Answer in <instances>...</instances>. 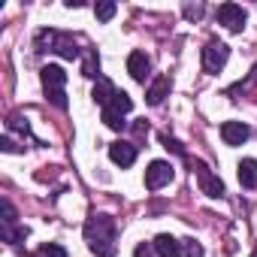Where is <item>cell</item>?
Masks as SVG:
<instances>
[{"mask_svg": "<svg viewBox=\"0 0 257 257\" xmlns=\"http://www.w3.org/2000/svg\"><path fill=\"white\" fill-rule=\"evenodd\" d=\"M164 146H167V149H173L176 155H185V149H182V146H179L176 140H170V137H164Z\"/></svg>", "mask_w": 257, "mask_h": 257, "instance_id": "24", "label": "cell"}, {"mask_svg": "<svg viewBox=\"0 0 257 257\" xmlns=\"http://www.w3.org/2000/svg\"><path fill=\"white\" fill-rule=\"evenodd\" d=\"M155 251H158V257H182V242L170 233H161L155 239Z\"/></svg>", "mask_w": 257, "mask_h": 257, "instance_id": "13", "label": "cell"}, {"mask_svg": "<svg viewBox=\"0 0 257 257\" xmlns=\"http://www.w3.org/2000/svg\"><path fill=\"white\" fill-rule=\"evenodd\" d=\"M137 257H149V248L146 245H137Z\"/></svg>", "mask_w": 257, "mask_h": 257, "instance_id": "25", "label": "cell"}, {"mask_svg": "<svg viewBox=\"0 0 257 257\" xmlns=\"http://www.w3.org/2000/svg\"><path fill=\"white\" fill-rule=\"evenodd\" d=\"M0 149H4V152H10V155H13V152H19V146H16L10 137H4V140H0Z\"/></svg>", "mask_w": 257, "mask_h": 257, "instance_id": "23", "label": "cell"}, {"mask_svg": "<svg viewBox=\"0 0 257 257\" xmlns=\"http://www.w3.org/2000/svg\"><path fill=\"white\" fill-rule=\"evenodd\" d=\"M248 137H251V131H248V124H242V121H224L221 124V140L227 146H242Z\"/></svg>", "mask_w": 257, "mask_h": 257, "instance_id": "9", "label": "cell"}, {"mask_svg": "<svg viewBox=\"0 0 257 257\" xmlns=\"http://www.w3.org/2000/svg\"><path fill=\"white\" fill-rule=\"evenodd\" d=\"M37 46H40V52H55V55H61L67 61H76L82 55V49L76 46V40L70 34H61V31H40Z\"/></svg>", "mask_w": 257, "mask_h": 257, "instance_id": "2", "label": "cell"}, {"mask_svg": "<svg viewBox=\"0 0 257 257\" xmlns=\"http://www.w3.org/2000/svg\"><path fill=\"white\" fill-rule=\"evenodd\" d=\"M115 221L109 215H91L85 221V242L97 257H112L115 254Z\"/></svg>", "mask_w": 257, "mask_h": 257, "instance_id": "1", "label": "cell"}, {"mask_svg": "<svg viewBox=\"0 0 257 257\" xmlns=\"http://www.w3.org/2000/svg\"><path fill=\"white\" fill-rule=\"evenodd\" d=\"M40 79H43L46 94L64 91V85H67V73H64V67H58V64H46V67L40 70Z\"/></svg>", "mask_w": 257, "mask_h": 257, "instance_id": "8", "label": "cell"}, {"mask_svg": "<svg viewBox=\"0 0 257 257\" xmlns=\"http://www.w3.org/2000/svg\"><path fill=\"white\" fill-rule=\"evenodd\" d=\"M194 167H197V182H200V191L206 194V197H224V182L203 164V161H194Z\"/></svg>", "mask_w": 257, "mask_h": 257, "instance_id": "7", "label": "cell"}, {"mask_svg": "<svg viewBox=\"0 0 257 257\" xmlns=\"http://www.w3.org/2000/svg\"><path fill=\"white\" fill-rule=\"evenodd\" d=\"M109 158H112V164H118V167H131V164L137 161V146L118 140V143L109 146Z\"/></svg>", "mask_w": 257, "mask_h": 257, "instance_id": "10", "label": "cell"}, {"mask_svg": "<svg viewBox=\"0 0 257 257\" xmlns=\"http://www.w3.org/2000/svg\"><path fill=\"white\" fill-rule=\"evenodd\" d=\"M115 94H118V91H115V85H112V82H106V79H100V82L94 85V94H91V97H94V103H100V106L106 109V106L112 103V97H115Z\"/></svg>", "mask_w": 257, "mask_h": 257, "instance_id": "16", "label": "cell"}, {"mask_svg": "<svg viewBox=\"0 0 257 257\" xmlns=\"http://www.w3.org/2000/svg\"><path fill=\"white\" fill-rule=\"evenodd\" d=\"M149 70H152V61L146 52H131V58H127V73H131L137 82H146L149 79Z\"/></svg>", "mask_w": 257, "mask_h": 257, "instance_id": "11", "label": "cell"}, {"mask_svg": "<svg viewBox=\"0 0 257 257\" xmlns=\"http://www.w3.org/2000/svg\"><path fill=\"white\" fill-rule=\"evenodd\" d=\"M0 236H4V242L10 245H19L28 239V227L25 224H0Z\"/></svg>", "mask_w": 257, "mask_h": 257, "instance_id": "15", "label": "cell"}, {"mask_svg": "<svg viewBox=\"0 0 257 257\" xmlns=\"http://www.w3.org/2000/svg\"><path fill=\"white\" fill-rule=\"evenodd\" d=\"M182 257H206V254H203V245H200V242L185 239V242H182Z\"/></svg>", "mask_w": 257, "mask_h": 257, "instance_id": "18", "label": "cell"}, {"mask_svg": "<svg viewBox=\"0 0 257 257\" xmlns=\"http://www.w3.org/2000/svg\"><path fill=\"white\" fill-rule=\"evenodd\" d=\"M239 185L242 188H257V161L254 158H245L239 164Z\"/></svg>", "mask_w": 257, "mask_h": 257, "instance_id": "14", "label": "cell"}, {"mask_svg": "<svg viewBox=\"0 0 257 257\" xmlns=\"http://www.w3.org/2000/svg\"><path fill=\"white\" fill-rule=\"evenodd\" d=\"M173 176H176V167H173L170 161H152L149 170H146V188H149V191H158V188L170 185Z\"/></svg>", "mask_w": 257, "mask_h": 257, "instance_id": "4", "label": "cell"}, {"mask_svg": "<svg viewBox=\"0 0 257 257\" xmlns=\"http://www.w3.org/2000/svg\"><path fill=\"white\" fill-rule=\"evenodd\" d=\"M0 212H4V224H16V221H19V212H16V206H13L10 200L0 203Z\"/></svg>", "mask_w": 257, "mask_h": 257, "instance_id": "19", "label": "cell"}, {"mask_svg": "<svg viewBox=\"0 0 257 257\" xmlns=\"http://www.w3.org/2000/svg\"><path fill=\"white\" fill-rule=\"evenodd\" d=\"M40 257H67V248L52 242V245H43V248H40Z\"/></svg>", "mask_w": 257, "mask_h": 257, "instance_id": "21", "label": "cell"}, {"mask_svg": "<svg viewBox=\"0 0 257 257\" xmlns=\"http://www.w3.org/2000/svg\"><path fill=\"white\" fill-rule=\"evenodd\" d=\"M170 88H173L170 76H158V79L149 85V91H146L149 106H161V103H164V97H170Z\"/></svg>", "mask_w": 257, "mask_h": 257, "instance_id": "12", "label": "cell"}, {"mask_svg": "<svg viewBox=\"0 0 257 257\" xmlns=\"http://www.w3.org/2000/svg\"><path fill=\"white\" fill-rule=\"evenodd\" d=\"M131 109H134V100L127 97L124 91H118V94L112 97V103L103 109V124H106V127H112V131H124V124H127V121H124V115L131 112Z\"/></svg>", "mask_w": 257, "mask_h": 257, "instance_id": "3", "label": "cell"}, {"mask_svg": "<svg viewBox=\"0 0 257 257\" xmlns=\"http://www.w3.org/2000/svg\"><path fill=\"white\" fill-rule=\"evenodd\" d=\"M115 10H118L115 4H97V7H94V13H97V19H100V22H109V19L115 16Z\"/></svg>", "mask_w": 257, "mask_h": 257, "instance_id": "20", "label": "cell"}, {"mask_svg": "<svg viewBox=\"0 0 257 257\" xmlns=\"http://www.w3.org/2000/svg\"><path fill=\"white\" fill-rule=\"evenodd\" d=\"M215 16H218V25H224L227 31H236V34L245 28V19H248V13L239 4H221Z\"/></svg>", "mask_w": 257, "mask_h": 257, "instance_id": "6", "label": "cell"}, {"mask_svg": "<svg viewBox=\"0 0 257 257\" xmlns=\"http://www.w3.org/2000/svg\"><path fill=\"white\" fill-rule=\"evenodd\" d=\"M82 73H85L88 79H100V61H97V55H94V52H88V55H85Z\"/></svg>", "mask_w": 257, "mask_h": 257, "instance_id": "17", "label": "cell"}, {"mask_svg": "<svg viewBox=\"0 0 257 257\" xmlns=\"http://www.w3.org/2000/svg\"><path fill=\"white\" fill-rule=\"evenodd\" d=\"M230 58V49L221 43V40H209L206 49H203V70L206 73H218Z\"/></svg>", "mask_w": 257, "mask_h": 257, "instance_id": "5", "label": "cell"}, {"mask_svg": "<svg viewBox=\"0 0 257 257\" xmlns=\"http://www.w3.org/2000/svg\"><path fill=\"white\" fill-rule=\"evenodd\" d=\"M251 257H257V251H251Z\"/></svg>", "mask_w": 257, "mask_h": 257, "instance_id": "26", "label": "cell"}, {"mask_svg": "<svg viewBox=\"0 0 257 257\" xmlns=\"http://www.w3.org/2000/svg\"><path fill=\"white\" fill-rule=\"evenodd\" d=\"M200 16H203V7H200V4H188V7H185V19L194 22V19H200Z\"/></svg>", "mask_w": 257, "mask_h": 257, "instance_id": "22", "label": "cell"}]
</instances>
